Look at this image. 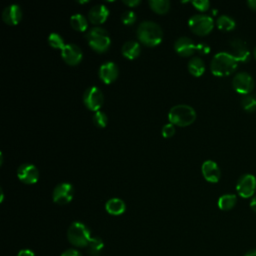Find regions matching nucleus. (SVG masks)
<instances>
[{
    "instance_id": "f257e3e1",
    "label": "nucleus",
    "mask_w": 256,
    "mask_h": 256,
    "mask_svg": "<svg viewBox=\"0 0 256 256\" xmlns=\"http://www.w3.org/2000/svg\"><path fill=\"white\" fill-rule=\"evenodd\" d=\"M138 40L146 46L154 47L161 43L163 32L161 27L152 21H144L139 24L137 28Z\"/></svg>"
},
{
    "instance_id": "f03ea898",
    "label": "nucleus",
    "mask_w": 256,
    "mask_h": 256,
    "mask_svg": "<svg viewBox=\"0 0 256 256\" xmlns=\"http://www.w3.org/2000/svg\"><path fill=\"white\" fill-rule=\"evenodd\" d=\"M238 61L229 52H219L211 60L210 69L216 76H227L232 74L237 68Z\"/></svg>"
},
{
    "instance_id": "7ed1b4c3",
    "label": "nucleus",
    "mask_w": 256,
    "mask_h": 256,
    "mask_svg": "<svg viewBox=\"0 0 256 256\" xmlns=\"http://www.w3.org/2000/svg\"><path fill=\"white\" fill-rule=\"evenodd\" d=\"M168 119L170 123L176 126L185 127L192 124L196 119V112L195 110L186 104H179L173 106L169 113Z\"/></svg>"
},
{
    "instance_id": "20e7f679",
    "label": "nucleus",
    "mask_w": 256,
    "mask_h": 256,
    "mask_svg": "<svg viewBox=\"0 0 256 256\" xmlns=\"http://www.w3.org/2000/svg\"><path fill=\"white\" fill-rule=\"evenodd\" d=\"M68 241L75 247H87L91 240V233L88 227L81 222H73L67 231Z\"/></svg>"
},
{
    "instance_id": "39448f33",
    "label": "nucleus",
    "mask_w": 256,
    "mask_h": 256,
    "mask_svg": "<svg viewBox=\"0 0 256 256\" xmlns=\"http://www.w3.org/2000/svg\"><path fill=\"white\" fill-rule=\"evenodd\" d=\"M89 46L98 53H103L108 50L111 44L110 36L107 31L101 27H94L86 34Z\"/></svg>"
},
{
    "instance_id": "423d86ee",
    "label": "nucleus",
    "mask_w": 256,
    "mask_h": 256,
    "mask_svg": "<svg viewBox=\"0 0 256 256\" xmlns=\"http://www.w3.org/2000/svg\"><path fill=\"white\" fill-rule=\"evenodd\" d=\"M188 25L193 33L200 36H204L212 31L214 27V20L211 16L197 14L189 19Z\"/></svg>"
},
{
    "instance_id": "0eeeda50",
    "label": "nucleus",
    "mask_w": 256,
    "mask_h": 256,
    "mask_svg": "<svg viewBox=\"0 0 256 256\" xmlns=\"http://www.w3.org/2000/svg\"><path fill=\"white\" fill-rule=\"evenodd\" d=\"M83 102L89 110L94 112L99 111L104 102V96L102 91L96 86H91L87 88L83 94Z\"/></svg>"
},
{
    "instance_id": "6e6552de",
    "label": "nucleus",
    "mask_w": 256,
    "mask_h": 256,
    "mask_svg": "<svg viewBox=\"0 0 256 256\" xmlns=\"http://www.w3.org/2000/svg\"><path fill=\"white\" fill-rule=\"evenodd\" d=\"M232 86L235 91L240 94H249L254 87V80L252 76L245 71L236 73L232 80Z\"/></svg>"
},
{
    "instance_id": "1a4fd4ad",
    "label": "nucleus",
    "mask_w": 256,
    "mask_h": 256,
    "mask_svg": "<svg viewBox=\"0 0 256 256\" xmlns=\"http://www.w3.org/2000/svg\"><path fill=\"white\" fill-rule=\"evenodd\" d=\"M236 190L243 198L251 197L256 190V177L253 174H243L237 181Z\"/></svg>"
},
{
    "instance_id": "9d476101",
    "label": "nucleus",
    "mask_w": 256,
    "mask_h": 256,
    "mask_svg": "<svg viewBox=\"0 0 256 256\" xmlns=\"http://www.w3.org/2000/svg\"><path fill=\"white\" fill-rule=\"evenodd\" d=\"M73 194H74L73 186L68 182H64V183L58 184L54 188L52 198L55 203L59 205H64L69 203L72 200Z\"/></svg>"
},
{
    "instance_id": "9b49d317",
    "label": "nucleus",
    "mask_w": 256,
    "mask_h": 256,
    "mask_svg": "<svg viewBox=\"0 0 256 256\" xmlns=\"http://www.w3.org/2000/svg\"><path fill=\"white\" fill-rule=\"evenodd\" d=\"M17 176L25 184H34L39 179V171L35 165L25 163L19 166Z\"/></svg>"
},
{
    "instance_id": "f8f14e48",
    "label": "nucleus",
    "mask_w": 256,
    "mask_h": 256,
    "mask_svg": "<svg viewBox=\"0 0 256 256\" xmlns=\"http://www.w3.org/2000/svg\"><path fill=\"white\" fill-rule=\"evenodd\" d=\"M230 54L239 62H246L250 57V51L247 44L238 38L230 41Z\"/></svg>"
},
{
    "instance_id": "ddd939ff",
    "label": "nucleus",
    "mask_w": 256,
    "mask_h": 256,
    "mask_svg": "<svg viewBox=\"0 0 256 256\" xmlns=\"http://www.w3.org/2000/svg\"><path fill=\"white\" fill-rule=\"evenodd\" d=\"M62 59L70 66H76L82 60V51L81 49L73 43L66 44L65 47L61 50Z\"/></svg>"
},
{
    "instance_id": "4468645a",
    "label": "nucleus",
    "mask_w": 256,
    "mask_h": 256,
    "mask_svg": "<svg viewBox=\"0 0 256 256\" xmlns=\"http://www.w3.org/2000/svg\"><path fill=\"white\" fill-rule=\"evenodd\" d=\"M201 171L205 180L211 183H216L221 177V171L216 162L212 160H206L203 162Z\"/></svg>"
},
{
    "instance_id": "2eb2a0df",
    "label": "nucleus",
    "mask_w": 256,
    "mask_h": 256,
    "mask_svg": "<svg viewBox=\"0 0 256 256\" xmlns=\"http://www.w3.org/2000/svg\"><path fill=\"white\" fill-rule=\"evenodd\" d=\"M99 77L105 84L113 83L118 77V68L114 62H105L99 68Z\"/></svg>"
},
{
    "instance_id": "dca6fc26",
    "label": "nucleus",
    "mask_w": 256,
    "mask_h": 256,
    "mask_svg": "<svg viewBox=\"0 0 256 256\" xmlns=\"http://www.w3.org/2000/svg\"><path fill=\"white\" fill-rule=\"evenodd\" d=\"M2 19L8 25H17L22 19V10L19 5L11 4L2 12Z\"/></svg>"
},
{
    "instance_id": "f3484780",
    "label": "nucleus",
    "mask_w": 256,
    "mask_h": 256,
    "mask_svg": "<svg viewBox=\"0 0 256 256\" xmlns=\"http://www.w3.org/2000/svg\"><path fill=\"white\" fill-rule=\"evenodd\" d=\"M175 51L182 57L191 56L196 51V44L189 37H180L174 44Z\"/></svg>"
},
{
    "instance_id": "a211bd4d",
    "label": "nucleus",
    "mask_w": 256,
    "mask_h": 256,
    "mask_svg": "<svg viewBox=\"0 0 256 256\" xmlns=\"http://www.w3.org/2000/svg\"><path fill=\"white\" fill-rule=\"evenodd\" d=\"M109 16V10L106 6L98 4L93 6L88 11V19L92 24H102L104 23Z\"/></svg>"
},
{
    "instance_id": "6ab92c4d",
    "label": "nucleus",
    "mask_w": 256,
    "mask_h": 256,
    "mask_svg": "<svg viewBox=\"0 0 256 256\" xmlns=\"http://www.w3.org/2000/svg\"><path fill=\"white\" fill-rule=\"evenodd\" d=\"M106 211L114 216H118L124 213L126 209V205L124 201L120 198H111L105 204Z\"/></svg>"
},
{
    "instance_id": "aec40b11",
    "label": "nucleus",
    "mask_w": 256,
    "mask_h": 256,
    "mask_svg": "<svg viewBox=\"0 0 256 256\" xmlns=\"http://www.w3.org/2000/svg\"><path fill=\"white\" fill-rule=\"evenodd\" d=\"M122 55L130 60L136 59L141 52V48L138 42L136 41H127L123 44L122 49H121Z\"/></svg>"
},
{
    "instance_id": "412c9836",
    "label": "nucleus",
    "mask_w": 256,
    "mask_h": 256,
    "mask_svg": "<svg viewBox=\"0 0 256 256\" xmlns=\"http://www.w3.org/2000/svg\"><path fill=\"white\" fill-rule=\"evenodd\" d=\"M188 71L195 77L201 76L205 72L204 61L200 57H192L188 62Z\"/></svg>"
},
{
    "instance_id": "4be33fe9",
    "label": "nucleus",
    "mask_w": 256,
    "mask_h": 256,
    "mask_svg": "<svg viewBox=\"0 0 256 256\" xmlns=\"http://www.w3.org/2000/svg\"><path fill=\"white\" fill-rule=\"evenodd\" d=\"M104 249V242L99 237H93L87 245V251L90 256H100Z\"/></svg>"
},
{
    "instance_id": "5701e85b",
    "label": "nucleus",
    "mask_w": 256,
    "mask_h": 256,
    "mask_svg": "<svg viewBox=\"0 0 256 256\" xmlns=\"http://www.w3.org/2000/svg\"><path fill=\"white\" fill-rule=\"evenodd\" d=\"M237 202V197L234 194H224L218 199V207L221 210L227 211L232 209Z\"/></svg>"
},
{
    "instance_id": "b1692460",
    "label": "nucleus",
    "mask_w": 256,
    "mask_h": 256,
    "mask_svg": "<svg viewBox=\"0 0 256 256\" xmlns=\"http://www.w3.org/2000/svg\"><path fill=\"white\" fill-rule=\"evenodd\" d=\"M71 27L79 32H83L88 27V21L82 14H74L70 17Z\"/></svg>"
},
{
    "instance_id": "393cba45",
    "label": "nucleus",
    "mask_w": 256,
    "mask_h": 256,
    "mask_svg": "<svg viewBox=\"0 0 256 256\" xmlns=\"http://www.w3.org/2000/svg\"><path fill=\"white\" fill-rule=\"evenodd\" d=\"M217 27L222 31H230L233 30L236 26V23L233 18L228 15H221L216 20Z\"/></svg>"
},
{
    "instance_id": "a878e982",
    "label": "nucleus",
    "mask_w": 256,
    "mask_h": 256,
    "mask_svg": "<svg viewBox=\"0 0 256 256\" xmlns=\"http://www.w3.org/2000/svg\"><path fill=\"white\" fill-rule=\"evenodd\" d=\"M149 6L154 12L158 14H165L169 11L170 2L166 0H150Z\"/></svg>"
},
{
    "instance_id": "bb28decb",
    "label": "nucleus",
    "mask_w": 256,
    "mask_h": 256,
    "mask_svg": "<svg viewBox=\"0 0 256 256\" xmlns=\"http://www.w3.org/2000/svg\"><path fill=\"white\" fill-rule=\"evenodd\" d=\"M241 106L246 112H254L256 110V97L251 94L243 95L241 98Z\"/></svg>"
},
{
    "instance_id": "cd10ccee",
    "label": "nucleus",
    "mask_w": 256,
    "mask_h": 256,
    "mask_svg": "<svg viewBox=\"0 0 256 256\" xmlns=\"http://www.w3.org/2000/svg\"><path fill=\"white\" fill-rule=\"evenodd\" d=\"M48 43L52 48L60 49V50H62L66 45L64 43V39L58 33H51L48 36Z\"/></svg>"
},
{
    "instance_id": "c85d7f7f",
    "label": "nucleus",
    "mask_w": 256,
    "mask_h": 256,
    "mask_svg": "<svg viewBox=\"0 0 256 256\" xmlns=\"http://www.w3.org/2000/svg\"><path fill=\"white\" fill-rule=\"evenodd\" d=\"M92 119H93L94 125L98 128H105L106 125H107V122H108L107 115L104 112L100 111V110L94 112Z\"/></svg>"
},
{
    "instance_id": "c756f323",
    "label": "nucleus",
    "mask_w": 256,
    "mask_h": 256,
    "mask_svg": "<svg viewBox=\"0 0 256 256\" xmlns=\"http://www.w3.org/2000/svg\"><path fill=\"white\" fill-rule=\"evenodd\" d=\"M121 21L125 25H132L136 21V14L131 10H126L121 15Z\"/></svg>"
},
{
    "instance_id": "7c9ffc66",
    "label": "nucleus",
    "mask_w": 256,
    "mask_h": 256,
    "mask_svg": "<svg viewBox=\"0 0 256 256\" xmlns=\"http://www.w3.org/2000/svg\"><path fill=\"white\" fill-rule=\"evenodd\" d=\"M175 125H173L172 123H167L163 126L162 130H161V133L163 135V137L165 138H169V137H172L174 134H175Z\"/></svg>"
},
{
    "instance_id": "2f4dec72",
    "label": "nucleus",
    "mask_w": 256,
    "mask_h": 256,
    "mask_svg": "<svg viewBox=\"0 0 256 256\" xmlns=\"http://www.w3.org/2000/svg\"><path fill=\"white\" fill-rule=\"evenodd\" d=\"M192 5L199 11L201 12H204L206 10L209 9L210 7V2L207 1V0H195V1H192Z\"/></svg>"
},
{
    "instance_id": "473e14b6",
    "label": "nucleus",
    "mask_w": 256,
    "mask_h": 256,
    "mask_svg": "<svg viewBox=\"0 0 256 256\" xmlns=\"http://www.w3.org/2000/svg\"><path fill=\"white\" fill-rule=\"evenodd\" d=\"M196 51L199 52L201 55H205L210 52V47L205 43H198L196 44Z\"/></svg>"
},
{
    "instance_id": "72a5a7b5",
    "label": "nucleus",
    "mask_w": 256,
    "mask_h": 256,
    "mask_svg": "<svg viewBox=\"0 0 256 256\" xmlns=\"http://www.w3.org/2000/svg\"><path fill=\"white\" fill-rule=\"evenodd\" d=\"M61 256H82V254L78 250L71 248V249H68V250L64 251L61 254Z\"/></svg>"
},
{
    "instance_id": "f704fd0d",
    "label": "nucleus",
    "mask_w": 256,
    "mask_h": 256,
    "mask_svg": "<svg viewBox=\"0 0 256 256\" xmlns=\"http://www.w3.org/2000/svg\"><path fill=\"white\" fill-rule=\"evenodd\" d=\"M17 256H35L34 252L30 249H22L18 252Z\"/></svg>"
},
{
    "instance_id": "c9c22d12",
    "label": "nucleus",
    "mask_w": 256,
    "mask_h": 256,
    "mask_svg": "<svg viewBox=\"0 0 256 256\" xmlns=\"http://www.w3.org/2000/svg\"><path fill=\"white\" fill-rule=\"evenodd\" d=\"M123 3L125 5H127L128 7H135L137 6L138 4H140V1L139 0H128V1H123Z\"/></svg>"
},
{
    "instance_id": "e433bc0d",
    "label": "nucleus",
    "mask_w": 256,
    "mask_h": 256,
    "mask_svg": "<svg viewBox=\"0 0 256 256\" xmlns=\"http://www.w3.org/2000/svg\"><path fill=\"white\" fill-rule=\"evenodd\" d=\"M247 5L249 6L250 9L256 10V0H248L247 1Z\"/></svg>"
},
{
    "instance_id": "4c0bfd02",
    "label": "nucleus",
    "mask_w": 256,
    "mask_h": 256,
    "mask_svg": "<svg viewBox=\"0 0 256 256\" xmlns=\"http://www.w3.org/2000/svg\"><path fill=\"white\" fill-rule=\"evenodd\" d=\"M250 207H251V209H252L254 212H256V196H254V197L251 199V201H250Z\"/></svg>"
},
{
    "instance_id": "58836bf2",
    "label": "nucleus",
    "mask_w": 256,
    "mask_h": 256,
    "mask_svg": "<svg viewBox=\"0 0 256 256\" xmlns=\"http://www.w3.org/2000/svg\"><path fill=\"white\" fill-rule=\"evenodd\" d=\"M244 256H256V250H252V251H249L247 252Z\"/></svg>"
},
{
    "instance_id": "ea45409f",
    "label": "nucleus",
    "mask_w": 256,
    "mask_h": 256,
    "mask_svg": "<svg viewBox=\"0 0 256 256\" xmlns=\"http://www.w3.org/2000/svg\"><path fill=\"white\" fill-rule=\"evenodd\" d=\"M253 55H254V57H255V59H256V46H255V48H254V50H253Z\"/></svg>"
}]
</instances>
